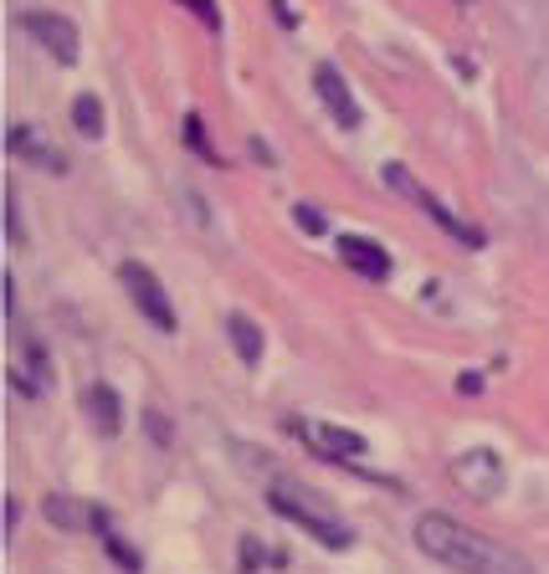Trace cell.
I'll return each instance as SVG.
<instances>
[{"label":"cell","instance_id":"cell-1","mask_svg":"<svg viewBox=\"0 0 549 574\" xmlns=\"http://www.w3.org/2000/svg\"><path fill=\"white\" fill-rule=\"evenodd\" d=\"M416 549L458 574H535V564L524 560V554H514L508 544L477 533L473 523H462V518H452V513L416 518Z\"/></svg>","mask_w":549,"mask_h":574},{"label":"cell","instance_id":"cell-6","mask_svg":"<svg viewBox=\"0 0 549 574\" xmlns=\"http://www.w3.org/2000/svg\"><path fill=\"white\" fill-rule=\"evenodd\" d=\"M452 483H458L467 498H498V492H504V462L493 457V452H483V446H473V452H462V457L452 462Z\"/></svg>","mask_w":549,"mask_h":574},{"label":"cell","instance_id":"cell-17","mask_svg":"<svg viewBox=\"0 0 549 574\" xmlns=\"http://www.w3.org/2000/svg\"><path fill=\"white\" fill-rule=\"evenodd\" d=\"M6 241L21 247L26 236H21V210H15V185H6Z\"/></svg>","mask_w":549,"mask_h":574},{"label":"cell","instance_id":"cell-3","mask_svg":"<svg viewBox=\"0 0 549 574\" xmlns=\"http://www.w3.org/2000/svg\"><path fill=\"white\" fill-rule=\"evenodd\" d=\"M119 288L134 297V308L144 313L160 334H175V308H170V293H164L160 278H154L144 262H119Z\"/></svg>","mask_w":549,"mask_h":574},{"label":"cell","instance_id":"cell-19","mask_svg":"<svg viewBox=\"0 0 549 574\" xmlns=\"http://www.w3.org/2000/svg\"><path fill=\"white\" fill-rule=\"evenodd\" d=\"M293 216H298V226H303L309 236H324V216H319L313 206H293Z\"/></svg>","mask_w":549,"mask_h":574},{"label":"cell","instance_id":"cell-4","mask_svg":"<svg viewBox=\"0 0 549 574\" xmlns=\"http://www.w3.org/2000/svg\"><path fill=\"white\" fill-rule=\"evenodd\" d=\"M386 185H390V191H401L406 201H416V206L427 210V216H431L437 226H442L446 236H458L462 247H483V231H477V226H467V221H458V216H452V210H446L442 201H437V195H431L427 185H421V180L406 175L401 164H386Z\"/></svg>","mask_w":549,"mask_h":574},{"label":"cell","instance_id":"cell-15","mask_svg":"<svg viewBox=\"0 0 549 574\" xmlns=\"http://www.w3.org/2000/svg\"><path fill=\"white\" fill-rule=\"evenodd\" d=\"M185 144H191V149H195V154H201V160H206V164H226L222 154L211 149V139H206V123H201V113H185Z\"/></svg>","mask_w":549,"mask_h":574},{"label":"cell","instance_id":"cell-7","mask_svg":"<svg viewBox=\"0 0 549 574\" xmlns=\"http://www.w3.org/2000/svg\"><path fill=\"white\" fill-rule=\"evenodd\" d=\"M313 88H319V104L329 108V118H334L340 129H359V104H355V93H349L340 67L319 62V67H313Z\"/></svg>","mask_w":549,"mask_h":574},{"label":"cell","instance_id":"cell-14","mask_svg":"<svg viewBox=\"0 0 549 574\" xmlns=\"http://www.w3.org/2000/svg\"><path fill=\"white\" fill-rule=\"evenodd\" d=\"M73 129L83 133V139H104V104H98L93 93H77V104H73Z\"/></svg>","mask_w":549,"mask_h":574},{"label":"cell","instance_id":"cell-10","mask_svg":"<svg viewBox=\"0 0 549 574\" xmlns=\"http://www.w3.org/2000/svg\"><path fill=\"white\" fill-rule=\"evenodd\" d=\"M340 257L349 272H359V278L370 282H386L390 278V257L380 241H370V236H340Z\"/></svg>","mask_w":549,"mask_h":574},{"label":"cell","instance_id":"cell-11","mask_svg":"<svg viewBox=\"0 0 549 574\" xmlns=\"http://www.w3.org/2000/svg\"><path fill=\"white\" fill-rule=\"evenodd\" d=\"M83 411H88V421H93L98 436H119V426H123L119 390H108V385H88V390H83Z\"/></svg>","mask_w":549,"mask_h":574},{"label":"cell","instance_id":"cell-5","mask_svg":"<svg viewBox=\"0 0 549 574\" xmlns=\"http://www.w3.org/2000/svg\"><path fill=\"white\" fill-rule=\"evenodd\" d=\"M21 31L36 36V46H42L52 62H62V67H73V62L83 57V36H77V26L57 11H26L21 15Z\"/></svg>","mask_w":549,"mask_h":574},{"label":"cell","instance_id":"cell-12","mask_svg":"<svg viewBox=\"0 0 549 574\" xmlns=\"http://www.w3.org/2000/svg\"><path fill=\"white\" fill-rule=\"evenodd\" d=\"M46 518H52L57 529H83V523H93L98 533H108V518L98 513V508H88V502H67L62 492L46 498Z\"/></svg>","mask_w":549,"mask_h":574},{"label":"cell","instance_id":"cell-9","mask_svg":"<svg viewBox=\"0 0 549 574\" xmlns=\"http://www.w3.org/2000/svg\"><path fill=\"white\" fill-rule=\"evenodd\" d=\"M6 144H11L15 160L42 164L46 175H67V160H62V149L46 144V139H42L36 129H31V123H11V133H6Z\"/></svg>","mask_w":549,"mask_h":574},{"label":"cell","instance_id":"cell-13","mask_svg":"<svg viewBox=\"0 0 549 574\" xmlns=\"http://www.w3.org/2000/svg\"><path fill=\"white\" fill-rule=\"evenodd\" d=\"M226 328H232V344H237L241 365H257V359H262V328H257L252 318H241V313H232Z\"/></svg>","mask_w":549,"mask_h":574},{"label":"cell","instance_id":"cell-21","mask_svg":"<svg viewBox=\"0 0 549 574\" xmlns=\"http://www.w3.org/2000/svg\"><path fill=\"white\" fill-rule=\"evenodd\" d=\"M272 11H278L282 26H293V11H288V0H272Z\"/></svg>","mask_w":549,"mask_h":574},{"label":"cell","instance_id":"cell-20","mask_svg":"<svg viewBox=\"0 0 549 574\" xmlns=\"http://www.w3.org/2000/svg\"><path fill=\"white\" fill-rule=\"evenodd\" d=\"M458 390H462V396H477V390H483V375H462Z\"/></svg>","mask_w":549,"mask_h":574},{"label":"cell","instance_id":"cell-2","mask_svg":"<svg viewBox=\"0 0 549 574\" xmlns=\"http://www.w3.org/2000/svg\"><path fill=\"white\" fill-rule=\"evenodd\" d=\"M268 508H272V513H282V518H293V523H303V529H309L319 544H329V549H349V544H355V533H349V523L334 513V502H329L319 487L298 483V477H278V483L268 487Z\"/></svg>","mask_w":549,"mask_h":574},{"label":"cell","instance_id":"cell-18","mask_svg":"<svg viewBox=\"0 0 549 574\" xmlns=\"http://www.w3.org/2000/svg\"><path fill=\"white\" fill-rule=\"evenodd\" d=\"M180 6L201 15V21H206V31H222V11H216V0H180Z\"/></svg>","mask_w":549,"mask_h":574},{"label":"cell","instance_id":"cell-8","mask_svg":"<svg viewBox=\"0 0 549 574\" xmlns=\"http://www.w3.org/2000/svg\"><path fill=\"white\" fill-rule=\"evenodd\" d=\"M303 436H309V446L319 452V457H334V462H355L365 457L370 446H365V436H355V431L344 426H329V421H313V426H298Z\"/></svg>","mask_w":549,"mask_h":574},{"label":"cell","instance_id":"cell-16","mask_svg":"<svg viewBox=\"0 0 549 574\" xmlns=\"http://www.w3.org/2000/svg\"><path fill=\"white\" fill-rule=\"evenodd\" d=\"M104 549H108V554H114V560H119L129 574H139V554H134V549H129V544H123V539H119V533H114V529L104 533Z\"/></svg>","mask_w":549,"mask_h":574}]
</instances>
